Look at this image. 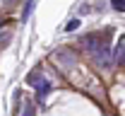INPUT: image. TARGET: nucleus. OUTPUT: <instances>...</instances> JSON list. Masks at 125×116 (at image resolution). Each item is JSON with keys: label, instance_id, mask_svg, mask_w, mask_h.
I'll return each instance as SVG.
<instances>
[{"label": "nucleus", "instance_id": "1", "mask_svg": "<svg viewBox=\"0 0 125 116\" xmlns=\"http://www.w3.org/2000/svg\"><path fill=\"white\" fill-rule=\"evenodd\" d=\"M29 85H34V87H36V97H39V99H43L48 92H51V82H48L43 75L31 73V75H29Z\"/></svg>", "mask_w": 125, "mask_h": 116}, {"label": "nucleus", "instance_id": "4", "mask_svg": "<svg viewBox=\"0 0 125 116\" xmlns=\"http://www.w3.org/2000/svg\"><path fill=\"white\" fill-rule=\"evenodd\" d=\"M111 5H113V10H118V12H125V0H111Z\"/></svg>", "mask_w": 125, "mask_h": 116}, {"label": "nucleus", "instance_id": "2", "mask_svg": "<svg viewBox=\"0 0 125 116\" xmlns=\"http://www.w3.org/2000/svg\"><path fill=\"white\" fill-rule=\"evenodd\" d=\"M89 49L94 51V58L99 61V65H108L111 53H108V49H106V46H99L96 41H92V39H89Z\"/></svg>", "mask_w": 125, "mask_h": 116}, {"label": "nucleus", "instance_id": "3", "mask_svg": "<svg viewBox=\"0 0 125 116\" xmlns=\"http://www.w3.org/2000/svg\"><path fill=\"white\" fill-rule=\"evenodd\" d=\"M113 58H115L118 65H123V63H125V36L118 39V46H115V51H113Z\"/></svg>", "mask_w": 125, "mask_h": 116}, {"label": "nucleus", "instance_id": "6", "mask_svg": "<svg viewBox=\"0 0 125 116\" xmlns=\"http://www.w3.org/2000/svg\"><path fill=\"white\" fill-rule=\"evenodd\" d=\"M22 116H34V114H31V106H27V109H24V114H22Z\"/></svg>", "mask_w": 125, "mask_h": 116}, {"label": "nucleus", "instance_id": "5", "mask_svg": "<svg viewBox=\"0 0 125 116\" xmlns=\"http://www.w3.org/2000/svg\"><path fill=\"white\" fill-rule=\"evenodd\" d=\"M77 27H79V19H70L65 29H67V32H72V29H77Z\"/></svg>", "mask_w": 125, "mask_h": 116}]
</instances>
